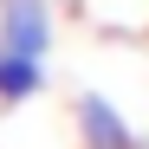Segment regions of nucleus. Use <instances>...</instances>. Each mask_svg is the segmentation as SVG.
Here are the masks:
<instances>
[{"label": "nucleus", "instance_id": "nucleus-1", "mask_svg": "<svg viewBox=\"0 0 149 149\" xmlns=\"http://www.w3.org/2000/svg\"><path fill=\"white\" fill-rule=\"evenodd\" d=\"M52 52V0H0V58L45 65Z\"/></svg>", "mask_w": 149, "mask_h": 149}, {"label": "nucleus", "instance_id": "nucleus-2", "mask_svg": "<svg viewBox=\"0 0 149 149\" xmlns=\"http://www.w3.org/2000/svg\"><path fill=\"white\" fill-rule=\"evenodd\" d=\"M78 143L84 149H143V136L123 123V110L110 97H97V91L78 97Z\"/></svg>", "mask_w": 149, "mask_h": 149}]
</instances>
